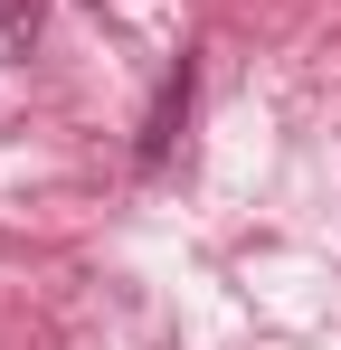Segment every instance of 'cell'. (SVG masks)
<instances>
[{
    "label": "cell",
    "instance_id": "1",
    "mask_svg": "<svg viewBox=\"0 0 341 350\" xmlns=\"http://www.w3.org/2000/svg\"><path fill=\"white\" fill-rule=\"evenodd\" d=\"M190 85H199V76H190V57H180V66L162 76V105H152V123H142V171H162V161H170V133H180V114H190Z\"/></svg>",
    "mask_w": 341,
    "mask_h": 350
},
{
    "label": "cell",
    "instance_id": "2",
    "mask_svg": "<svg viewBox=\"0 0 341 350\" xmlns=\"http://www.w3.org/2000/svg\"><path fill=\"white\" fill-rule=\"evenodd\" d=\"M38 38V0H0V48H29Z\"/></svg>",
    "mask_w": 341,
    "mask_h": 350
}]
</instances>
